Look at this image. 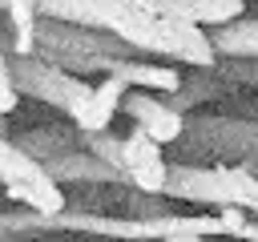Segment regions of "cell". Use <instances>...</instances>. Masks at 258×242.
<instances>
[{
	"label": "cell",
	"instance_id": "3",
	"mask_svg": "<svg viewBox=\"0 0 258 242\" xmlns=\"http://www.w3.org/2000/svg\"><path fill=\"white\" fill-rule=\"evenodd\" d=\"M177 149H181V161L214 157V161L246 165L250 173H258V121L238 113H198L185 121Z\"/></svg>",
	"mask_w": 258,
	"mask_h": 242
},
{
	"label": "cell",
	"instance_id": "14",
	"mask_svg": "<svg viewBox=\"0 0 258 242\" xmlns=\"http://www.w3.org/2000/svg\"><path fill=\"white\" fill-rule=\"evenodd\" d=\"M242 238H246V242H258V218H254V222L242 230Z\"/></svg>",
	"mask_w": 258,
	"mask_h": 242
},
{
	"label": "cell",
	"instance_id": "1",
	"mask_svg": "<svg viewBox=\"0 0 258 242\" xmlns=\"http://www.w3.org/2000/svg\"><path fill=\"white\" fill-rule=\"evenodd\" d=\"M36 56H48L52 65L85 77V73H113L117 60L125 56H141L129 40L113 36V32H101V28H89V24H73V20H52V16H40L36 24Z\"/></svg>",
	"mask_w": 258,
	"mask_h": 242
},
{
	"label": "cell",
	"instance_id": "4",
	"mask_svg": "<svg viewBox=\"0 0 258 242\" xmlns=\"http://www.w3.org/2000/svg\"><path fill=\"white\" fill-rule=\"evenodd\" d=\"M4 60H8V69H12V77H16V85H20L24 97H36L40 105L64 113L73 125H81L89 117V109H93V85L89 81H81L77 73L52 65L48 56H16V52H4Z\"/></svg>",
	"mask_w": 258,
	"mask_h": 242
},
{
	"label": "cell",
	"instance_id": "10",
	"mask_svg": "<svg viewBox=\"0 0 258 242\" xmlns=\"http://www.w3.org/2000/svg\"><path fill=\"white\" fill-rule=\"evenodd\" d=\"M210 40L226 60H258V16H238L230 24H214Z\"/></svg>",
	"mask_w": 258,
	"mask_h": 242
},
{
	"label": "cell",
	"instance_id": "12",
	"mask_svg": "<svg viewBox=\"0 0 258 242\" xmlns=\"http://www.w3.org/2000/svg\"><path fill=\"white\" fill-rule=\"evenodd\" d=\"M16 101H20V85H16L12 69H8V60L0 56V113L8 117V113L16 109Z\"/></svg>",
	"mask_w": 258,
	"mask_h": 242
},
{
	"label": "cell",
	"instance_id": "5",
	"mask_svg": "<svg viewBox=\"0 0 258 242\" xmlns=\"http://www.w3.org/2000/svg\"><path fill=\"white\" fill-rule=\"evenodd\" d=\"M121 113H125L133 125H141L149 137H157L161 145H177L181 133H185V121H189V113H177V109H173L169 101H161L153 89H129Z\"/></svg>",
	"mask_w": 258,
	"mask_h": 242
},
{
	"label": "cell",
	"instance_id": "6",
	"mask_svg": "<svg viewBox=\"0 0 258 242\" xmlns=\"http://www.w3.org/2000/svg\"><path fill=\"white\" fill-rule=\"evenodd\" d=\"M125 173L137 190L145 194H161L165 198V186H169V161H165V149L157 137H149L141 125H133V133L125 137Z\"/></svg>",
	"mask_w": 258,
	"mask_h": 242
},
{
	"label": "cell",
	"instance_id": "2",
	"mask_svg": "<svg viewBox=\"0 0 258 242\" xmlns=\"http://www.w3.org/2000/svg\"><path fill=\"white\" fill-rule=\"evenodd\" d=\"M165 198L194 202V206H214V210L238 206V210L258 214V173H250L246 165H226V161H214V165L173 161Z\"/></svg>",
	"mask_w": 258,
	"mask_h": 242
},
{
	"label": "cell",
	"instance_id": "9",
	"mask_svg": "<svg viewBox=\"0 0 258 242\" xmlns=\"http://www.w3.org/2000/svg\"><path fill=\"white\" fill-rule=\"evenodd\" d=\"M129 89H153V93H177L181 89V73L169 60H141V56H125L113 69Z\"/></svg>",
	"mask_w": 258,
	"mask_h": 242
},
{
	"label": "cell",
	"instance_id": "8",
	"mask_svg": "<svg viewBox=\"0 0 258 242\" xmlns=\"http://www.w3.org/2000/svg\"><path fill=\"white\" fill-rule=\"evenodd\" d=\"M234 89H242V85L230 81V77L222 73V65H218V69H194V77H185L181 89L169 93L165 101H169L177 113H194V109L206 105V101H226V97H234Z\"/></svg>",
	"mask_w": 258,
	"mask_h": 242
},
{
	"label": "cell",
	"instance_id": "11",
	"mask_svg": "<svg viewBox=\"0 0 258 242\" xmlns=\"http://www.w3.org/2000/svg\"><path fill=\"white\" fill-rule=\"evenodd\" d=\"M4 16L12 28V40L4 52L16 56H36V24H40V0H4Z\"/></svg>",
	"mask_w": 258,
	"mask_h": 242
},
{
	"label": "cell",
	"instance_id": "7",
	"mask_svg": "<svg viewBox=\"0 0 258 242\" xmlns=\"http://www.w3.org/2000/svg\"><path fill=\"white\" fill-rule=\"evenodd\" d=\"M153 16H177V20H194V24H230L246 12V0H129Z\"/></svg>",
	"mask_w": 258,
	"mask_h": 242
},
{
	"label": "cell",
	"instance_id": "13",
	"mask_svg": "<svg viewBox=\"0 0 258 242\" xmlns=\"http://www.w3.org/2000/svg\"><path fill=\"white\" fill-rule=\"evenodd\" d=\"M222 73L246 89H258V60H226L222 56Z\"/></svg>",
	"mask_w": 258,
	"mask_h": 242
},
{
	"label": "cell",
	"instance_id": "15",
	"mask_svg": "<svg viewBox=\"0 0 258 242\" xmlns=\"http://www.w3.org/2000/svg\"><path fill=\"white\" fill-rule=\"evenodd\" d=\"M169 242H210V238H202V234H177V238H169Z\"/></svg>",
	"mask_w": 258,
	"mask_h": 242
}]
</instances>
